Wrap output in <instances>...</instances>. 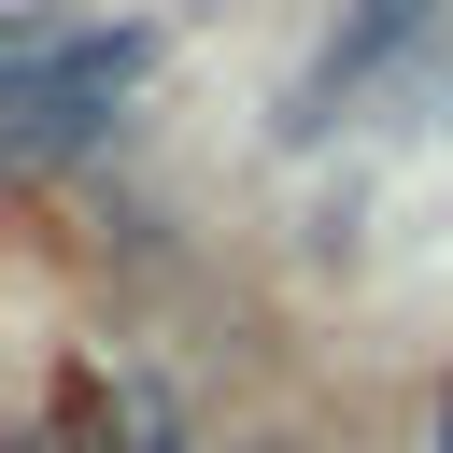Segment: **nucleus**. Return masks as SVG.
<instances>
[{
	"mask_svg": "<svg viewBox=\"0 0 453 453\" xmlns=\"http://www.w3.org/2000/svg\"><path fill=\"white\" fill-rule=\"evenodd\" d=\"M439 453H453V411H439Z\"/></svg>",
	"mask_w": 453,
	"mask_h": 453,
	"instance_id": "nucleus-3",
	"label": "nucleus"
},
{
	"mask_svg": "<svg viewBox=\"0 0 453 453\" xmlns=\"http://www.w3.org/2000/svg\"><path fill=\"white\" fill-rule=\"evenodd\" d=\"M425 14H439V0H368V14H354V42H340V57H326V99H340V85H354V71H382V57H396V42H411V28H425Z\"/></svg>",
	"mask_w": 453,
	"mask_h": 453,
	"instance_id": "nucleus-2",
	"label": "nucleus"
},
{
	"mask_svg": "<svg viewBox=\"0 0 453 453\" xmlns=\"http://www.w3.org/2000/svg\"><path fill=\"white\" fill-rule=\"evenodd\" d=\"M127 85H142V28H14V57H0V113L28 156L99 142L127 113Z\"/></svg>",
	"mask_w": 453,
	"mask_h": 453,
	"instance_id": "nucleus-1",
	"label": "nucleus"
}]
</instances>
